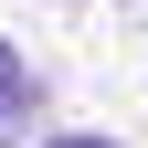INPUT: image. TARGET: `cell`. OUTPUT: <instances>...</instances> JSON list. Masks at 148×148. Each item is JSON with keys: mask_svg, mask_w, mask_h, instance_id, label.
<instances>
[{"mask_svg": "<svg viewBox=\"0 0 148 148\" xmlns=\"http://www.w3.org/2000/svg\"><path fill=\"white\" fill-rule=\"evenodd\" d=\"M21 127H32V64H21L11 42H0V148L21 138Z\"/></svg>", "mask_w": 148, "mask_h": 148, "instance_id": "obj_1", "label": "cell"}, {"mask_svg": "<svg viewBox=\"0 0 148 148\" xmlns=\"http://www.w3.org/2000/svg\"><path fill=\"white\" fill-rule=\"evenodd\" d=\"M42 148H116V138H42Z\"/></svg>", "mask_w": 148, "mask_h": 148, "instance_id": "obj_2", "label": "cell"}]
</instances>
